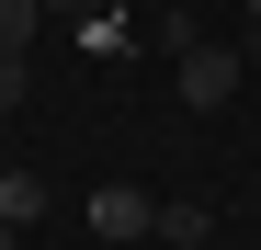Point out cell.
I'll return each mask as SVG.
<instances>
[{
	"label": "cell",
	"mask_w": 261,
	"mask_h": 250,
	"mask_svg": "<svg viewBox=\"0 0 261 250\" xmlns=\"http://www.w3.org/2000/svg\"><path fill=\"white\" fill-rule=\"evenodd\" d=\"M170 68H182V103H193V114H227V103H239V68H250V57L204 34V46H193V57H170Z\"/></svg>",
	"instance_id": "cell-1"
},
{
	"label": "cell",
	"mask_w": 261,
	"mask_h": 250,
	"mask_svg": "<svg viewBox=\"0 0 261 250\" xmlns=\"http://www.w3.org/2000/svg\"><path fill=\"white\" fill-rule=\"evenodd\" d=\"M57 12H68V0H57Z\"/></svg>",
	"instance_id": "cell-9"
},
{
	"label": "cell",
	"mask_w": 261,
	"mask_h": 250,
	"mask_svg": "<svg viewBox=\"0 0 261 250\" xmlns=\"http://www.w3.org/2000/svg\"><path fill=\"white\" fill-rule=\"evenodd\" d=\"M34 23H46V0H0V57H23V46H34Z\"/></svg>",
	"instance_id": "cell-6"
},
{
	"label": "cell",
	"mask_w": 261,
	"mask_h": 250,
	"mask_svg": "<svg viewBox=\"0 0 261 250\" xmlns=\"http://www.w3.org/2000/svg\"><path fill=\"white\" fill-rule=\"evenodd\" d=\"M91 250H102V239H91Z\"/></svg>",
	"instance_id": "cell-11"
},
{
	"label": "cell",
	"mask_w": 261,
	"mask_h": 250,
	"mask_svg": "<svg viewBox=\"0 0 261 250\" xmlns=\"http://www.w3.org/2000/svg\"><path fill=\"white\" fill-rule=\"evenodd\" d=\"M0 216L34 228V216H46V182H34V171H0Z\"/></svg>",
	"instance_id": "cell-5"
},
{
	"label": "cell",
	"mask_w": 261,
	"mask_h": 250,
	"mask_svg": "<svg viewBox=\"0 0 261 250\" xmlns=\"http://www.w3.org/2000/svg\"><path fill=\"white\" fill-rule=\"evenodd\" d=\"M250 182H261V171H250Z\"/></svg>",
	"instance_id": "cell-10"
},
{
	"label": "cell",
	"mask_w": 261,
	"mask_h": 250,
	"mask_svg": "<svg viewBox=\"0 0 261 250\" xmlns=\"http://www.w3.org/2000/svg\"><path fill=\"white\" fill-rule=\"evenodd\" d=\"M0 250H23V228H12V216H0Z\"/></svg>",
	"instance_id": "cell-8"
},
{
	"label": "cell",
	"mask_w": 261,
	"mask_h": 250,
	"mask_svg": "<svg viewBox=\"0 0 261 250\" xmlns=\"http://www.w3.org/2000/svg\"><path fill=\"white\" fill-rule=\"evenodd\" d=\"M91 239L114 250V239H159V193L148 182H102L91 193Z\"/></svg>",
	"instance_id": "cell-2"
},
{
	"label": "cell",
	"mask_w": 261,
	"mask_h": 250,
	"mask_svg": "<svg viewBox=\"0 0 261 250\" xmlns=\"http://www.w3.org/2000/svg\"><path fill=\"white\" fill-rule=\"evenodd\" d=\"M204 239H216L204 205H159V250H204Z\"/></svg>",
	"instance_id": "cell-4"
},
{
	"label": "cell",
	"mask_w": 261,
	"mask_h": 250,
	"mask_svg": "<svg viewBox=\"0 0 261 250\" xmlns=\"http://www.w3.org/2000/svg\"><path fill=\"white\" fill-rule=\"evenodd\" d=\"M148 46L159 57H193L204 46V12H193V0H159V12H148Z\"/></svg>",
	"instance_id": "cell-3"
},
{
	"label": "cell",
	"mask_w": 261,
	"mask_h": 250,
	"mask_svg": "<svg viewBox=\"0 0 261 250\" xmlns=\"http://www.w3.org/2000/svg\"><path fill=\"white\" fill-rule=\"evenodd\" d=\"M0 103H23V57H0Z\"/></svg>",
	"instance_id": "cell-7"
}]
</instances>
